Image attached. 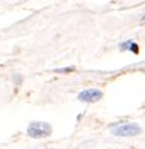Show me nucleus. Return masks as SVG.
Returning a JSON list of instances; mask_svg holds the SVG:
<instances>
[{"label": "nucleus", "instance_id": "1", "mask_svg": "<svg viewBox=\"0 0 145 149\" xmlns=\"http://www.w3.org/2000/svg\"><path fill=\"white\" fill-rule=\"evenodd\" d=\"M28 136L30 137H37V139H41V137H48L50 133H52V129L48 123H43V121H36V123H31L28 125V130H27Z\"/></svg>", "mask_w": 145, "mask_h": 149}, {"label": "nucleus", "instance_id": "2", "mask_svg": "<svg viewBox=\"0 0 145 149\" xmlns=\"http://www.w3.org/2000/svg\"><path fill=\"white\" fill-rule=\"evenodd\" d=\"M113 134L116 136H136L141 133V127L136 123H126V124H120L117 127H113Z\"/></svg>", "mask_w": 145, "mask_h": 149}, {"label": "nucleus", "instance_id": "3", "mask_svg": "<svg viewBox=\"0 0 145 149\" xmlns=\"http://www.w3.org/2000/svg\"><path fill=\"white\" fill-rule=\"evenodd\" d=\"M102 97V92L98 89H88V90H83L78 93V100L81 102H88V103H93L98 102Z\"/></svg>", "mask_w": 145, "mask_h": 149}, {"label": "nucleus", "instance_id": "4", "mask_svg": "<svg viewBox=\"0 0 145 149\" xmlns=\"http://www.w3.org/2000/svg\"><path fill=\"white\" fill-rule=\"evenodd\" d=\"M130 50H133V53H139V47H138V45L136 43H133L132 41V45H130V47H129Z\"/></svg>", "mask_w": 145, "mask_h": 149}, {"label": "nucleus", "instance_id": "5", "mask_svg": "<svg viewBox=\"0 0 145 149\" xmlns=\"http://www.w3.org/2000/svg\"><path fill=\"white\" fill-rule=\"evenodd\" d=\"M58 72H71V71H74V68L73 67H68V68H62V70H56Z\"/></svg>", "mask_w": 145, "mask_h": 149}, {"label": "nucleus", "instance_id": "6", "mask_svg": "<svg viewBox=\"0 0 145 149\" xmlns=\"http://www.w3.org/2000/svg\"><path fill=\"white\" fill-rule=\"evenodd\" d=\"M142 22H145V15L142 16Z\"/></svg>", "mask_w": 145, "mask_h": 149}]
</instances>
